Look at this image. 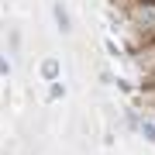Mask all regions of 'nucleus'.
<instances>
[{
  "label": "nucleus",
  "instance_id": "obj_1",
  "mask_svg": "<svg viewBox=\"0 0 155 155\" xmlns=\"http://www.w3.org/2000/svg\"><path fill=\"white\" fill-rule=\"evenodd\" d=\"M41 76L48 79V83H55L59 79V59H45L41 62Z\"/></svg>",
  "mask_w": 155,
  "mask_h": 155
},
{
  "label": "nucleus",
  "instance_id": "obj_2",
  "mask_svg": "<svg viewBox=\"0 0 155 155\" xmlns=\"http://www.w3.org/2000/svg\"><path fill=\"white\" fill-rule=\"evenodd\" d=\"M55 24H59L62 31H69V14H66V7H62V4L55 7Z\"/></svg>",
  "mask_w": 155,
  "mask_h": 155
},
{
  "label": "nucleus",
  "instance_id": "obj_3",
  "mask_svg": "<svg viewBox=\"0 0 155 155\" xmlns=\"http://www.w3.org/2000/svg\"><path fill=\"white\" fill-rule=\"evenodd\" d=\"M62 93H66V86H62L59 79H55V83H52V90H48V100H59Z\"/></svg>",
  "mask_w": 155,
  "mask_h": 155
},
{
  "label": "nucleus",
  "instance_id": "obj_4",
  "mask_svg": "<svg viewBox=\"0 0 155 155\" xmlns=\"http://www.w3.org/2000/svg\"><path fill=\"white\" fill-rule=\"evenodd\" d=\"M7 72H11V62H7L4 55H0V76H7Z\"/></svg>",
  "mask_w": 155,
  "mask_h": 155
}]
</instances>
